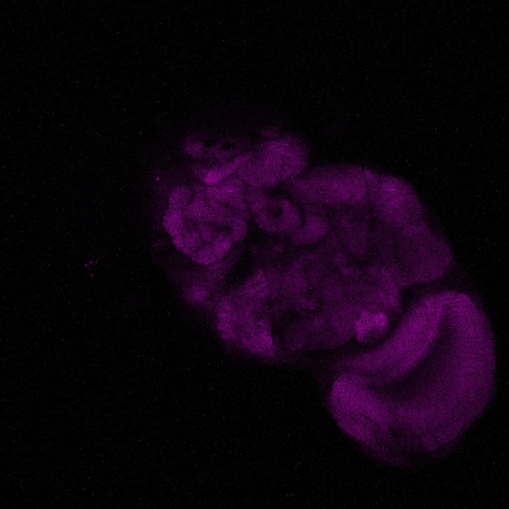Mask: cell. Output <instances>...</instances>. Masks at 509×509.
<instances>
[{
  "mask_svg": "<svg viewBox=\"0 0 509 509\" xmlns=\"http://www.w3.org/2000/svg\"><path fill=\"white\" fill-rule=\"evenodd\" d=\"M378 177L361 167L332 164L316 168L307 176L288 180L286 188L295 198L308 205L354 204L370 199Z\"/></svg>",
  "mask_w": 509,
  "mask_h": 509,
  "instance_id": "obj_1",
  "label": "cell"
},
{
  "mask_svg": "<svg viewBox=\"0 0 509 509\" xmlns=\"http://www.w3.org/2000/svg\"><path fill=\"white\" fill-rule=\"evenodd\" d=\"M254 156L280 182L300 176L308 164L306 147L295 136L265 140L258 146Z\"/></svg>",
  "mask_w": 509,
  "mask_h": 509,
  "instance_id": "obj_2",
  "label": "cell"
},
{
  "mask_svg": "<svg viewBox=\"0 0 509 509\" xmlns=\"http://www.w3.org/2000/svg\"><path fill=\"white\" fill-rule=\"evenodd\" d=\"M370 199L395 223L412 222L424 218V208L413 190L396 177L379 175Z\"/></svg>",
  "mask_w": 509,
  "mask_h": 509,
  "instance_id": "obj_3",
  "label": "cell"
},
{
  "mask_svg": "<svg viewBox=\"0 0 509 509\" xmlns=\"http://www.w3.org/2000/svg\"><path fill=\"white\" fill-rule=\"evenodd\" d=\"M252 215L258 227L275 235L291 236L301 223V214L296 205L283 197H270L262 209Z\"/></svg>",
  "mask_w": 509,
  "mask_h": 509,
  "instance_id": "obj_4",
  "label": "cell"
},
{
  "mask_svg": "<svg viewBox=\"0 0 509 509\" xmlns=\"http://www.w3.org/2000/svg\"><path fill=\"white\" fill-rule=\"evenodd\" d=\"M354 333L358 341L362 343L374 342L388 332L389 320L383 312L365 311L354 323Z\"/></svg>",
  "mask_w": 509,
  "mask_h": 509,
  "instance_id": "obj_5",
  "label": "cell"
},
{
  "mask_svg": "<svg viewBox=\"0 0 509 509\" xmlns=\"http://www.w3.org/2000/svg\"><path fill=\"white\" fill-rule=\"evenodd\" d=\"M183 210L168 207L163 218V225L172 239L176 249L181 251L183 248L182 235L187 221Z\"/></svg>",
  "mask_w": 509,
  "mask_h": 509,
  "instance_id": "obj_6",
  "label": "cell"
},
{
  "mask_svg": "<svg viewBox=\"0 0 509 509\" xmlns=\"http://www.w3.org/2000/svg\"><path fill=\"white\" fill-rule=\"evenodd\" d=\"M182 240L183 248L181 252L190 257L203 245L195 225L189 222L183 232Z\"/></svg>",
  "mask_w": 509,
  "mask_h": 509,
  "instance_id": "obj_7",
  "label": "cell"
},
{
  "mask_svg": "<svg viewBox=\"0 0 509 509\" xmlns=\"http://www.w3.org/2000/svg\"><path fill=\"white\" fill-rule=\"evenodd\" d=\"M193 193L192 188L187 185L175 186L169 193L168 207L183 210L191 201Z\"/></svg>",
  "mask_w": 509,
  "mask_h": 509,
  "instance_id": "obj_8",
  "label": "cell"
},
{
  "mask_svg": "<svg viewBox=\"0 0 509 509\" xmlns=\"http://www.w3.org/2000/svg\"><path fill=\"white\" fill-rule=\"evenodd\" d=\"M194 262L197 264L209 266L220 262L212 244H203L191 256Z\"/></svg>",
  "mask_w": 509,
  "mask_h": 509,
  "instance_id": "obj_9",
  "label": "cell"
},
{
  "mask_svg": "<svg viewBox=\"0 0 509 509\" xmlns=\"http://www.w3.org/2000/svg\"><path fill=\"white\" fill-rule=\"evenodd\" d=\"M184 151L191 157L197 160H206L207 147L199 139L188 137L183 142Z\"/></svg>",
  "mask_w": 509,
  "mask_h": 509,
  "instance_id": "obj_10",
  "label": "cell"
},
{
  "mask_svg": "<svg viewBox=\"0 0 509 509\" xmlns=\"http://www.w3.org/2000/svg\"><path fill=\"white\" fill-rule=\"evenodd\" d=\"M210 292L206 286L199 284L190 285L184 290L187 299L195 304L205 302L210 296Z\"/></svg>",
  "mask_w": 509,
  "mask_h": 509,
  "instance_id": "obj_11",
  "label": "cell"
},
{
  "mask_svg": "<svg viewBox=\"0 0 509 509\" xmlns=\"http://www.w3.org/2000/svg\"><path fill=\"white\" fill-rule=\"evenodd\" d=\"M190 171L192 175L203 182L207 172L208 167L199 163H194L190 166Z\"/></svg>",
  "mask_w": 509,
  "mask_h": 509,
  "instance_id": "obj_12",
  "label": "cell"
},
{
  "mask_svg": "<svg viewBox=\"0 0 509 509\" xmlns=\"http://www.w3.org/2000/svg\"><path fill=\"white\" fill-rule=\"evenodd\" d=\"M260 134L265 138V140H271L278 139L282 135L280 129L275 126H269L263 128Z\"/></svg>",
  "mask_w": 509,
  "mask_h": 509,
  "instance_id": "obj_13",
  "label": "cell"
}]
</instances>
